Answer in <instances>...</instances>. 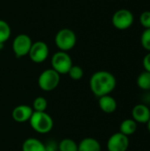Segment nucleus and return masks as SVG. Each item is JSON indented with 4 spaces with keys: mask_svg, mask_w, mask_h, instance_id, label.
I'll return each instance as SVG.
<instances>
[{
    "mask_svg": "<svg viewBox=\"0 0 150 151\" xmlns=\"http://www.w3.org/2000/svg\"><path fill=\"white\" fill-rule=\"evenodd\" d=\"M69 77L73 80V81H80L82 77H83V74H84V72H83V69L79 66V65H72L71 67V69L69 70L68 73Z\"/></svg>",
    "mask_w": 150,
    "mask_h": 151,
    "instance_id": "obj_20",
    "label": "nucleus"
},
{
    "mask_svg": "<svg viewBox=\"0 0 150 151\" xmlns=\"http://www.w3.org/2000/svg\"><path fill=\"white\" fill-rule=\"evenodd\" d=\"M44 148L45 151H58V143L53 140H50L44 143Z\"/></svg>",
    "mask_w": 150,
    "mask_h": 151,
    "instance_id": "obj_23",
    "label": "nucleus"
},
{
    "mask_svg": "<svg viewBox=\"0 0 150 151\" xmlns=\"http://www.w3.org/2000/svg\"><path fill=\"white\" fill-rule=\"evenodd\" d=\"M47 107H48V102L42 96L36 97L33 102L32 108L34 111H46Z\"/></svg>",
    "mask_w": 150,
    "mask_h": 151,
    "instance_id": "obj_19",
    "label": "nucleus"
},
{
    "mask_svg": "<svg viewBox=\"0 0 150 151\" xmlns=\"http://www.w3.org/2000/svg\"><path fill=\"white\" fill-rule=\"evenodd\" d=\"M140 23L144 29L150 28V11H144L141 13Z\"/></svg>",
    "mask_w": 150,
    "mask_h": 151,
    "instance_id": "obj_22",
    "label": "nucleus"
},
{
    "mask_svg": "<svg viewBox=\"0 0 150 151\" xmlns=\"http://www.w3.org/2000/svg\"><path fill=\"white\" fill-rule=\"evenodd\" d=\"M141 44L145 50L150 52V28L143 30L141 35Z\"/></svg>",
    "mask_w": 150,
    "mask_h": 151,
    "instance_id": "obj_21",
    "label": "nucleus"
},
{
    "mask_svg": "<svg viewBox=\"0 0 150 151\" xmlns=\"http://www.w3.org/2000/svg\"><path fill=\"white\" fill-rule=\"evenodd\" d=\"M49 53L50 50L47 43L42 41H37L35 42H33L28 56L31 61H33L34 63L41 64L48 58Z\"/></svg>",
    "mask_w": 150,
    "mask_h": 151,
    "instance_id": "obj_8",
    "label": "nucleus"
},
{
    "mask_svg": "<svg viewBox=\"0 0 150 151\" xmlns=\"http://www.w3.org/2000/svg\"><path fill=\"white\" fill-rule=\"evenodd\" d=\"M60 82V74L55 70L46 69L41 73L38 77V86L39 88L46 92L52 91L57 88Z\"/></svg>",
    "mask_w": 150,
    "mask_h": 151,
    "instance_id": "obj_4",
    "label": "nucleus"
},
{
    "mask_svg": "<svg viewBox=\"0 0 150 151\" xmlns=\"http://www.w3.org/2000/svg\"><path fill=\"white\" fill-rule=\"evenodd\" d=\"M138 124L133 119H124L119 126V132L126 136H131L137 131Z\"/></svg>",
    "mask_w": 150,
    "mask_h": 151,
    "instance_id": "obj_14",
    "label": "nucleus"
},
{
    "mask_svg": "<svg viewBox=\"0 0 150 151\" xmlns=\"http://www.w3.org/2000/svg\"><path fill=\"white\" fill-rule=\"evenodd\" d=\"M133 13L128 9H119L116 11L111 18V23L118 30H126L133 26Z\"/></svg>",
    "mask_w": 150,
    "mask_h": 151,
    "instance_id": "obj_5",
    "label": "nucleus"
},
{
    "mask_svg": "<svg viewBox=\"0 0 150 151\" xmlns=\"http://www.w3.org/2000/svg\"><path fill=\"white\" fill-rule=\"evenodd\" d=\"M22 151H45L44 143L36 138H27L22 144Z\"/></svg>",
    "mask_w": 150,
    "mask_h": 151,
    "instance_id": "obj_15",
    "label": "nucleus"
},
{
    "mask_svg": "<svg viewBox=\"0 0 150 151\" xmlns=\"http://www.w3.org/2000/svg\"><path fill=\"white\" fill-rule=\"evenodd\" d=\"M100 142L92 137H86L78 144V151H101Z\"/></svg>",
    "mask_w": 150,
    "mask_h": 151,
    "instance_id": "obj_13",
    "label": "nucleus"
},
{
    "mask_svg": "<svg viewBox=\"0 0 150 151\" xmlns=\"http://www.w3.org/2000/svg\"><path fill=\"white\" fill-rule=\"evenodd\" d=\"M33 44V42L29 35L26 34H19L18 35L12 42V51L16 58H22L27 55H28L29 50L31 49V46Z\"/></svg>",
    "mask_w": 150,
    "mask_h": 151,
    "instance_id": "obj_7",
    "label": "nucleus"
},
{
    "mask_svg": "<svg viewBox=\"0 0 150 151\" xmlns=\"http://www.w3.org/2000/svg\"><path fill=\"white\" fill-rule=\"evenodd\" d=\"M29 123L34 131L41 134L50 133L54 126L51 116L46 111H34L29 119Z\"/></svg>",
    "mask_w": 150,
    "mask_h": 151,
    "instance_id": "obj_2",
    "label": "nucleus"
},
{
    "mask_svg": "<svg viewBox=\"0 0 150 151\" xmlns=\"http://www.w3.org/2000/svg\"><path fill=\"white\" fill-rule=\"evenodd\" d=\"M147 127H148V130H149V132L150 133V119L149 120V122L147 123Z\"/></svg>",
    "mask_w": 150,
    "mask_h": 151,
    "instance_id": "obj_25",
    "label": "nucleus"
},
{
    "mask_svg": "<svg viewBox=\"0 0 150 151\" xmlns=\"http://www.w3.org/2000/svg\"><path fill=\"white\" fill-rule=\"evenodd\" d=\"M98 105L101 111L107 114L113 113L114 111H116L118 108V103L116 99L111 95H106L99 97Z\"/></svg>",
    "mask_w": 150,
    "mask_h": 151,
    "instance_id": "obj_12",
    "label": "nucleus"
},
{
    "mask_svg": "<svg viewBox=\"0 0 150 151\" xmlns=\"http://www.w3.org/2000/svg\"><path fill=\"white\" fill-rule=\"evenodd\" d=\"M34 111L29 105L21 104L16 106L11 111V118L18 123H24L29 121Z\"/></svg>",
    "mask_w": 150,
    "mask_h": 151,
    "instance_id": "obj_11",
    "label": "nucleus"
},
{
    "mask_svg": "<svg viewBox=\"0 0 150 151\" xmlns=\"http://www.w3.org/2000/svg\"><path fill=\"white\" fill-rule=\"evenodd\" d=\"M132 119L137 124H147L150 119V109L146 104H138L132 109Z\"/></svg>",
    "mask_w": 150,
    "mask_h": 151,
    "instance_id": "obj_10",
    "label": "nucleus"
},
{
    "mask_svg": "<svg viewBox=\"0 0 150 151\" xmlns=\"http://www.w3.org/2000/svg\"><path fill=\"white\" fill-rule=\"evenodd\" d=\"M137 86L144 90V91H149L150 90V73L147 71H143L141 73L136 80Z\"/></svg>",
    "mask_w": 150,
    "mask_h": 151,
    "instance_id": "obj_16",
    "label": "nucleus"
},
{
    "mask_svg": "<svg viewBox=\"0 0 150 151\" xmlns=\"http://www.w3.org/2000/svg\"><path fill=\"white\" fill-rule=\"evenodd\" d=\"M72 60L70 55L65 51H57L53 54L51 58V66L57 73L67 74L72 66Z\"/></svg>",
    "mask_w": 150,
    "mask_h": 151,
    "instance_id": "obj_6",
    "label": "nucleus"
},
{
    "mask_svg": "<svg viewBox=\"0 0 150 151\" xmlns=\"http://www.w3.org/2000/svg\"><path fill=\"white\" fill-rule=\"evenodd\" d=\"M142 65H143L144 71L150 73V52H148L144 56L142 59Z\"/></svg>",
    "mask_w": 150,
    "mask_h": 151,
    "instance_id": "obj_24",
    "label": "nucleus"
},
{
    "mask_svg": "<svg viewBox=\"0 0 150 151\" xmlns=\"http://www.w3.org/2000/svg\"><path fill=\"white\" fill-rule=\"evenodd\" d=\"M54 41L59 50L67 52L74 48L77 42V37L72 29L62 28L56 34Z\"/></svg>",
    "mask_w": 150,
    "mask_h": 151,
    "instance_id": "obj_3",
    "label": "nucleus"
},
{
    "mask_svg": "<svg viewBox=\"0 0 150 151\" xmlns=\"http://www.w3.org/2000/svg\"><path fill=\"white\" fill-rule=\"evenodd\" d=\"M117 86L116 77L110 72L101 70L94 73L89 80V88L98 98L110 95Z\"/></svg>",
    "mask_w": 150,
    "mask_h": 151,
    "instance_id": "obj_1",
    "label": "nucleus"
},
{
    "mask_svg": "<svg viewBox=\"0 0 150 151\" xmlns=\"http://www.w3.org/2000/svg\"><path fill=\"white\" fill-rule=\"evenodd\" d=\"M126 1H129V0H126Z\"/></svg>",
    "mask_w": 150,
    "mask_h": 151,
    "instance_id": "obj_26",
    "label": "nucleus"
},
{
    "mask_svg": "<svg viewBox=\"0 0 150 151\" xmlns=\"http://www.w3.org/2000/svg\"><path fill=\"white\" fill-rule=\"evenodd\" d=\"M129 137L121 134L115 133L110 136L107 142L108 151H126L129 148Z\"/></svg>",
    "mask_w": 150,
    "mask_h": 151,
    "instance_id": "obj_9",
    "label": "nucleus"
},
{
    "mask_svg": "<svg viewBox=\"0 0 150 151\" xmlns=\"http://www.w3.org/2000/svg\"><path fill=\"white\" fill-rule=\"evenodd\" d=\"M10 25L4 19H0V43H4L11 36Z\"/></svg>",
    "mask_w": 150,
    "mask_h": 151,
    "instance_id": "obj_17",
    "label": "nucleus"
},
{
    "mask_svg": "<svg viewBox=\"0 0 150 151\" xmlns=\"http://www.w3.org/2000/svg\"><path fill=\"white\" fill-rule=\"evenodd\" d=\"M58 151H78V144L72 139H63L58 143Z\"/></svg>",
    "mask_w": 150,
    "mask_h": 151,
    "instance_id": "obj_18",
    "label": "nucleus"
}]
</instances>
